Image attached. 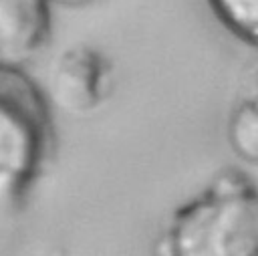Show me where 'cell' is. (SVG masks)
I'll return each instance as SVG.
<instances>
[{"label": "cell", "instance_id": "obj_1", "mask_svg": "<svg viewBox=\"0 0 258 256\" xmlns=\"http://www.w3.org/2000/svg\"><path fill=\"white\" fill-rule=\"evenodd\" d=\"M163 256H258V194L236 169L216 175L177 208L161 240Z\"/></svg>", "mask_w": 258, "mask_h": 256}, {"label": "cell", "instance_id": "obj_2", "mask_svg": "<svg viewBox=\"0 0 258 256\" xmlns=\"http://www.w3.org/2000/svg\"><path fill=\"white\" fill-rule=\"evenodd\" d=\"M46 149V111L18 69L0 67V210L34 177Z\"/></svg>", "mask_w": 258, "mask_h": 256}, {"label": "cell", "instance_id": "obj_3", "mask_svg": "<svg viewBox=\"0 0 258 256\" xmlns=\"http://www.w3.org/2000/svg\"><path fill=\"white\" fill-rule=\"evenodd\" d=\"M48 30V0H0V67L20 71L40 52Z\"/></svg>", "mask_w": 258, "mask_h": 256}, {"label": "cell", "instance_id": "obj_4", "mask_svg": "<svg viewBox=\"0 0 258 256\" xmlns=\"http://www.w3.org/2000/svg\"><path fill=\"white\" fill-rule=\"evenodd\" d=\"M101 81L103 69L99 56L87 48H73L56 60L52 95L69 111H87L99 101Z\"/></svg>", "mask_w": 258, "mask_h": 256}, {"label": "cell", "instance_id": "obj_5", "mask_svg": "<svg viewBox=\"0 0 258 256\" xmlns=\"http://www.w3.org/2000/svg\"><path fill=\"white\" fill-rule=\"evenodd\" d=\"M228 139L234 153L246 163L258 159V107L254 97L244 99L232 113L228 125Z\"/></svg>", "mask_w": 258, "mask_h": 256}, {"label": "cell", "instance_id": "obj_6", "mask_svg": "<svg viewBox=\"0 0 258 256\" xmlns=\"http://www.w3.org/2000/svg\"><path fill=\"white\" fill-rule=\"evenodd\" d=\"M222 24L238 38L254 44L258 36V0H208Z\"/></svg>", "mask_w": 258, "mask_h": 256}, {"label": "cell", "instance_id": "obj_7", "mask_svg": "<svg viewBox=\"0 0 258 256\" xmlns=\"http://www.w3.org/2000/svg\"><path fill=\"white\" fill-rule=\"evenodd\" d=\"M48 2H54L60 6H83V4H89L93 0H48Z\"/></svg>", "mask_w": 258, "mask_h": 256}]
</instances>
